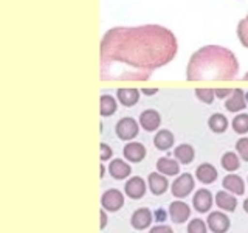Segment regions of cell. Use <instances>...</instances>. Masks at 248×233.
Returning a JSON list of instances; mask_svg holds the SVG:
<instances>
[{
    "mask_svg": "<svg viewBox=\"0 0 248 233\" xmlns=\"http://www.w3.org/2000/svg\"><path fill=\"white\" fill-rule=\"evenodd\" d=\"M213 204H214V198L211 191L206 188H200L199 191H196V194H194V198H192V205L199 213L209 212Z\"/></svg>",
    "mask_w": 248,
    "mask_h": 233,
    "instance_id": "obj_8",
    "label": "cell"
},
{
    "mask_svg": "<svg viewBox=\"0 0 248 233\" xmlns=\"http://www.w3.org/2000/svg\"><path fill=\"white\" fill-rule=\"evenodd\" d=\"M138 131H140L138 123L134 118H130V116H124V118H121L115 126L116 135H118L121 140L135 138L138 135Z\"/></svg>",
    "mask_w": 248,
    "mask_h": 233,
    "instance_id": "obj_5",
    "label": "cell"
},
{
    "mask_svg": "<svg viewBox=\"0 0 248 233\" xmlns=\"http://www.w3.org/2000/svg\"><path fill=\"white\" fill-rule=\"evenodd\" d=\"M174 140H175V137H174L172 132L168 131V129H161V131L157 132V134H155L154 145H155L157 150L166 151V150H169V148L174 146Z\"/></svg>",
    "mask_w": 248,
    "mask_h": 233,
    "instance_id": "obj_19",
    "label": "cell"
},
{
    "mask_svg": "<svg viewBox=\"0 0 248 233\" xmlns=\"http://www.w3.org/2000/svg\"><path fill=\"white\" fill-rule=\"evenodd\" d=\"M146 190L147 185L144 182V179L140 176H134L124 185V191H126V194L130 199H141L146 194Z\"/></svg>",
    "mask_w": 248,
    "mask_h": 233,
    "instance_id": "obj_9",
    "label": "cell"
},
{
    "mask_svg": "<svg viewBox=\"0 0 248 233\" xmlns=\"http://www.w3.org/2000/svg\"><path fill=\"white\" fill-rule=\"evenodd\" d=\"M149 233H174V230L169 225H155V227L151 229Z\"/></svg>",
    "mask_w": 248,
    "mask_h": 233,
    "instance_id": "obj_32",
    "label": "cell"
},
{
    "mask_svg": "<svg viewBox=\"0 0 248 233\" xmlns=\"http://www.w3.org/2000/svg\"><path fill=\"white\" fill-rule=\"evenodd\" d=\"M116 107H118V104H116V100L112 97V95H103L101 97V115L103 116H110L116 112Z\"/></svg>",
    "mask_w": 248,
    "mask_h": 233,
    "instance_id": "obj_25",
    "label": "cell"
},
{
    "mask_svg": "<svg viewBox=\"0 0 248 233\" xmlns=\"http://www.w3.org/2000/svg\"><path fill=\"white\" fill-rule=\"evenodd\" d=\"M101 160L103 162H106V160H108L112 157V154H113V151H112V148L110 146H107L106 143H101Z\"/></svg>",
    "mask_w": 248,
    "mask_h": 233,
    "instance_id": "obj_31",
    "label": "cell"
},
{
    "mask_svg": "<svg viewBox=\"0 0 248 233\" xmlns=\"http://www.w3.org/2000/svg\"><path fill=\"white\" fill-rule=\"evenodd\" d=\"M231 89H214V97H217V98H220V100H223L225 97H228V95H231Z\"/></svg>",
    "mask_w": 248,
    "mask_h": 233,
    "instance_id": "obj_33",
    "label": "cell"
},
{
    "mask_svg": "<svg viewBox=\"0 0 248 233\" xmlns=\"http://www.w3.org/2000/svg\"><path fill=\"white\" fill-rule=\"evenodd\" d=\"M101 205L107 212H118V210L124 205V196L120 190H107L103 198H101Z\"/></svg>",
    "mask_w": 248,
    "mask_h": 233,
    "instance_id": "obj_6",
    "label": "cell"
},
{
    "mask_svg": "<svg viewBox=\"0 0 248 233\" xmlns=\"http://www.w3.org/2000/svg\"><path fill=\"white\" fill-rule=\"evenodd\" d=\"M169 216H170V219H172V222L183 224L189 219L191 208L183 200H174V202H170V205H169Z\"/></svg>",
    "mask_w": 248,
    "mask_h": 233,
    "instance_id": "obj_7",
    "label": "cell"
},
{
    "mask_svg": "<svg viewBox=\"0 0 248 233\" xmlns=\"http://www.w3.org/2000/svg\"><path fill=\"white\" fill-rule=\"evenodd\" d=\"M237 36H239L240 44L248 49V14H247L245 19H242V20L239 22V25H237Z\"/></svg>",
    "mask_w": 248,
    "mask_h": 233,
    "instance_id": "obj_27",
    "label": "cell"
},
{
    "mask_svg": "<svg viewBox=\"0 0 248 233\" xmlns=\"http://www.w3.org/2000/svg\"><path fill=\"white\" fill-rule=\"evenodd\" d=\"M123 154H124V157H126V160H129L132 163H138L146 157V148H144V145L138 143V142H130L124 146Z\"/></svg>",
    "mask_w": 248,
    "mask_h": 233,
    "instance_id": "obj_14",
    "label": "cell"
},
{
    "mask_svg": "<svg viewBox=\"0 0 248 233\" xmlns=\"http://www.w3.org/2000/svg\"><path fill=\"white\" fill-rule=\"evenodd\" d=\"M216 204L223 212H234L237 207V199L228 191H219L216 194Z\"/></svg>",
    "mask_w": 248,
    "mask_h": 233,
    "instance_id": "obj_17",
    "label": "cell"
},
{
    "mask_svg": "<svg viewBox=\"0 0 248 233\" xmlns=\"http://www.w3.org/2000/svg\"><path fill=\"white\" fill-rule=\"evenodd\" d=\"M244 210L248 213V198L245 199V202H244Z\"/></svg>",
    "mask_w": 248,
    "mask_h": 233,
    "instance_id": "obj_37",
    "label": "cell"
},
{
    "mask_svg": "<svg viewBox=\"0 0 248 233\" xmlns=\"http://www.w3.org/2000/svg\"><path fill=\"white\" fill-rule=\"evenodd\" d=\"M220 165L223 169H227L228 173H232V171H237L240 168V160H239V155L236 152H225L220 159Z\"/></svg>",
    "mask_w": 248,
    "mask_h": 233,
    "instance_id": "obj_24",
    "label": "cell"
},
{
    "mask_svg": "<svg viewBox=\"0 0 248 233\" xmlns=\"http://www.w3.org/2000/svg\"><path fill=\"white\" fill-rule=\"evenodd\" d=\"M196 177L202 183H213L217 179V169L211 165V163H202L196 169Z\"/></svg>",
    "mask_w": 248,
    "mask_h": 233,
    "instance_id": "obj_18",
    "label": "cell"
},
{
    "mask_svg": "<svg viewBox=\"0 0 248 233\" xmlns=\"http://www.w3.org/2000/svg\"><path fill=\"white\" fill-rule=\"evenodd\" d=\"M245 101H248V93H247V95H245Z\"/></svg>",
    "mask_w": 248,
    "mask_h": 233,
    "instance_id": "obj_40",
    "label": "cell"
},
{
    "mask_svg": "<svg viewBox=\"0 0 248 233\" xmlns=\"http://www.w3.org/2000/svg\"><path fill=\"white\" fill-rule=\"evenodd\" d=\"M106 224H107V217H106V212L103 210V212H101V225H99V227L106 229Z\"/></svg>",
    "mask_w": 248,
    "mask_h": 233,
    "instance_id": "obj_35",
    "label": "cell"
},
{
    "mask_svg": "<svg viewBox=\"0 0 248 233\" xmlns=\"http://www.w3.org/2000/svg\"><path fill=\"white\" fill-rule=\"evenodd\" d=\"M196 97L206 104H213V101L216 98L213 89H196Z\"/></svg>",
    "mask_w": 248,
    "mask_h": 233,
    "instance_id": "obj_29",
    "label": "cell"
},
{
    "mask_svg": "<svg viewBox=\"0 0 248 233\" xmlns=\"http://www.w3.org/2000/svg\"><path fill=\"white\" fill-rule=\"evenodd\" d=\"M177 37L161 25L115 27L101 39V80L147 81L177 54Z\"/></svg>",
    "mask_w": 248,
    "mask_h": 233,
    "instance_id": "obj_1",
    "label": "cell"
},
{
    "mask_svg": "<svg viewBox=\"0 0 248 233\" xmlns=\"http://www.w3.org/2000/svg\"><path fill=\"white\" fill-rule=\"evenodd\" d=\"M196 186V182H194V177L189 173L180 174L175 181L170 185V191H172V196L177 199H183L188 194H191V191Z\"/></svg>",
    "mask_w": 248,
    "mask_h": 233,
    "instance_id": "obj_3",
    "label": "cell"
},
{
    "mask_svg": "<svg viewBox=\"0 0 248 233\" xmlns=\"http://www.w3.org/2000/svg\"><path fill=\"white\" fill-rule=\"evenodd\" d=\"M144 95H147V97H151V95H155V93L158 92V89H143L141 90Z\"/></svg>",
    "mask_w": 248,
    "mask_h": 233,
    "instance_id": "obj_36",
    "label": "cell"
},
{
    "mask_svg": "<svg viewBox=\"0 0 248 233\" xmlns=\"http://www.w3.org/2000/svg\"><path fill=\"white\" fill-rule=\"evenodd\" d=\"M157 171L163 176H177L180 173V163L169 157H161L157 160Z\"/></svg>",
    "mask_w": 248,
    "mask_h": 233,
    "instance_id": "obj_20",
    "label": "cell"
},
{
    "mask_svg": "<svg viewBox=\"0 0 248 233\" xmlns=\"http://www.w3.org/2000/svg\"><path fill=\"white\" fill-rule=\"evenodd\" d=\"M232 129L236 134L244 135L248 132V114H239L232 120Z\"/></svg>",
    "mask_w": 248,
    "mask_h": 233,
    "instance_id": "obj_26",
    "label": "cell"
},
{
    "mask_svg": "<svg viewBox=\"0 0 248 233\" xmlns=\"http://www.w3.org/2000/svg\"><path fill=\"white\" fill-rule=\"evenodd\" d=\"M130 224L135 230H144L152 224V212L149 208H138L130 217Z\"/></svg>",
    "mask_w": 248,
    "mask_h": 233,
    "instance_id": "obj_10",
    "label": "cell"
},
{
    "mask_svg": "<svg viewBox=\"0 0 248 233\" xmlns=\"http://www.w3.org/2000/svg\"><path fill=\"white\" fill-rule=\"evenodd\" d=\"M116 97H118L120 103L126 107L135 106L140 100V92L137 89H118L116 92Z\"/></svg>",
    "mask_w": 248,
    "mask_h": 233,
    "instance_id": "obj_22",
    "label": "cell"
},
{
    "mask_svg": "<svg viewBox=\"0 0 248 233\" xmlns=\"http://www.w3.org/2000/svg\"><path fill=\"white\" fill-rule=\"evenodd\" d=\"M231 221L222 212H211L206 217V227L213 233H227L230 230Z\"/></svg>",
    "mask_w": 248,
    "mask_h": 233,
    "instance_id": "obj_4",
    "label": "cell"
},
{
    "mask_svg": "<svg viewBox=\"0 0 248 233\" xmlns=\"http://www.w3.org/2000/svg\"><path fill=\"white\" fill-rule=\"evenodd\" d=\"M239 72V62L231 50L220 45L202 47L192 54L186 68L188 81H231Z\"/></svg>",
    "mask_w": 248,
    "mask_h": 233,
    "instance_id": "obj_2",
    "label": "cell"
},
{
    "mask_svg": "<svg viewBox=\"0 0 248 233\" xmlns=\"http://www.w3.org/2000/svg\"><path fill=\"white\" fill-rule=\"evenodd\" d=\"M206 232H208L206 222L202 219H192L188 224V233H206Z\"/></svg>",
    "mask_w": 248,
    "mask_h": 233,
    "instance_id": "obj_30",
    "label": "cell"
},
{
    "mask_svg": "<svg viewBox=\"0 0 248 233\" xmlns=\"http://www.w3.org/2000/svg\"><path fill=\"white\" fill-rule=\"evenodd\" d=\"M108 173H110V176L113 179H116V181H123V179L130 176L132 168H130L129 163H126L124 160L115 159L110 162V165H108Z\"/></svg>",
    "mask_w": 248,
    "mask_h": 233,
    "instance_id": "obj_16",
    "label": "cell"
},
{
    "mask_svg": "<svg viewBox=\"0 0 248 233\" xmlns=\"http://www.w3.org/2000/svg\"><path fill=\"white\" fill-rule=\"evenodd\" d=\"M222 185H223L225 190L231 194H234V196H242V194L245 193V182H244V179L237 174L225 176Z\"/></svg>",
    "mask_w": 248,
    "mask_h": 233,
    "instance_id": "obj_13",
    "label": "cell"
},
{
    "mask_svg": "<svg viewBox=\"0 0 248 233\" xmlns=\"http://www.w3.org/2000/svg\"><path fill=\"white\" fill-rule=\"evenodd\" d=\"M104 171H106V169H104V166H103V165H101V177H103V176H104Z\"/></svg>",
    "mask_w": 248,
    "mask_h": 233,
    "instance_id": "obj_38",
    "label": "cell"
},
{
    "mask_svg": "<svg viewBox=\"0 0 248 233\" xmlns=\"http://www.w3.org/2000/svg\"><path fill=\"white\" fill-rule=\"evenodd\" d=\"M174 155L178 163H183V165H189V163L194 160L196 157V151H194V148L191 145H178L175 150H174Z\"/></svg>",
    "mask_w": 248,
    "mask_h": 233,
    "instance_id": "obj_21",
    "label": "cell"
},
{
    "mask_svg": "<svg viewBox=\"0 0 248 233\" xmlns=\"http://www.w3.org/2000/svg\"><path fill=\"white\" fill-rule=\"evenodd\" d=\"M160 123H161V116L157 111H154V109H147V111L141 112V115H140V124H141V128L147 132L157 131Z\"/></svg>",
    "mask_w": 248,
    "mask_h": 233,
    "instance_id": "obj_12",
    "label": "cell"
},
{
    "mask_svg": "<svg viewBox=\"0 0 248 233\" xmlns=\"http://www.w3.org/2000/svg\"><path fill=\"white\" fill-rule=\"evenodd\" d=\"M225 107H227V111L230 112H240L244 111L247 107V101H245V93L242 89H236L231 92L230 98L225 101Z\"/></svg>",
    "mask_w": 248,
    "mask_h": 233,
    "instance_id": "obj_15",
    "label": "cell"
},
{
    "mask_svg": "<svg viewBox=\"0 0 248 233\" xmlns=\"http://www.w3.org/2000/svg\"><path fill=\"white\" fill-rule=\"evenodd\" d=\"M208 126L213 132H216V134H222V132L228 129V120H227V116L222 114H214L209 116Z\"/></svg>",
    "mask_w": 248,
    "mask_h": 233,
    "instance_id": "obj_23",
    "label": "cell"
},
{
    "mask_svg": "<svg viewBox=\"0 0 248 233\" xmlns=\"http://www.w3.org/2000/svg\"><path fill=\"white\" fill-rule=\"evenodd\" d=\"M166 212L165 210H157V213H155V219H157V222H163V221H166Z\"/></svg>",
    "mask_w": 248,
    "mask_h": 233,
    "instance_id": "obj_34",
    "label": "cell"
},
{
    "mask_svg": "<svg viewBox=\"0 0 248 233\" xmlns=\"http://www.w3.org/2000/svg\"><path fill=\"white\" fill-rule=\"evenodd\" d=\"M147 186H149V190L152 191V194H155V196L165 194L169 188L168 177L160 173H151L149 177H147Z\"/></svg>",
    "mask_w": 248,
    "mask_h": 233,
    "instance_id": "obj_11",
    "label": "cell"
},
{
    "mask_svg": "<svg viewBox=\"0 0 248 233\" xmlns=\"http://www.w3.org/2000/svg\"><path fill=\"white\" fill-rule=\"evenodd\" d=\"M244 81H248V72L245 73V76H244Z\"/></svg>",
    "mask_w": 248,
    "mask_h": 233,
    "instance_id": "obj_39",
    "label": "cell"
},
{
    "mask_svg": "<svg viewBox=\"0 0 248 233\" xmlns=\"http://www.w3.org/2000/svg\"><path fill=\"white\" fill-rule=\"evenodd\" d=\"M236 151H237L240 159H242L244 162H248V138L247 137H242V138L237 140Z\"/></svg>",
    "mask_w": 248,
    "mask_h": 233,
    "instance_id": "obj_28",
    "label": "cell"
}]
</instances>
